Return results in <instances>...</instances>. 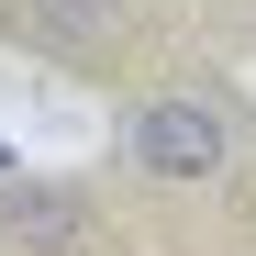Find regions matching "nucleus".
Wrapping results in <instances>:
<instances>
[{
	"instance_id": "f257e3e1",
	"label": "nucleus",
	"mask_w": 256,
	"mask_h": 256,
	"mask_svg": "<svg viewBox=\"0 0 256 256\" xmlns=\"http://www.w3.org/2000/svg\"><path fill=\"white\" fill-rule=\"evenodd\" d=\"M112 156H122L134 190L178 200V212H234V200H256V112L234 100V78H212V67L134 78Z\"/></svg>"
},
{
	"instance_id": "f03ea898",
	"label": "nucleus",
	"mask_w": 256,
	"mask_h": 256,
	"mask_svg": "<svg viewBox=\"0 0 256 256\" xmlns=\"http://www.w3.org/2000/svg\"><path fill=\"white\" fill-rule=\"evenodd\" d=\"M0 45L45 56L67 78H134V67H156L178 45V34H167L156 0H0Z\"/></svg>"
}]
</instances>
